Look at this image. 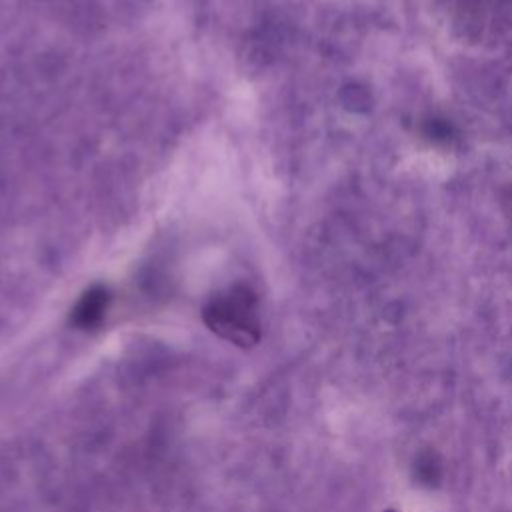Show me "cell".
I'll use <instances>...</instances> for the list:
<instances>
[{"label": "cell", "mask_w": 512, "mask_h": 512, "mask_svg": "<svg viewBox=\"0 0 512 512\" xmlns=\"http://www.w3.org/2000/svg\"><path fill=\"white\" fill-rule=\"evenodd\" d=\"M204 322L218 336L244 348L260 338L256 296L242 286L230 288L226 294L214 298L204 310Z\"/></svg>", "instance_id": "cell-1"}, {"label": "cell", "mask_w": 512, "mask_h": 512, "mask_svg": "<svg viewBox=\"0 0 512 512\" xmlns=\"http://www.w3.org/2000/svg\"><path fill=\"white\" fill-rule=\"evenodd\" d=\"M108 304V292L104 288H92L88 290L80 302L74 308V324L82 326V328H92L94 324L100 322V318L104 316Z\"/></svg>", "instance_id": "cell-2"}, {"label": "cell", "mask_w": 512, "mask_h": 512, "mask_svg": "<svg viewBox=\"0 0 512 512\" xmlns=\"http://www.w3.org/2000/svg\"><path fill=\"white\" fill-rule=\"evenodd\" d=\"M384 512H394V510H384Z\"/></svg>", "instance_id": "cell-3"}]
</instances>
